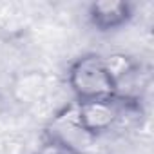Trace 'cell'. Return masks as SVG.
<instances>
[{
    "instance_id": "obj_4",
    "label": "cell",
    "mask_w": 154,
    "mask_h": 154,
    "mask_svg": "<svg viewBox=\"0 0 154 154\" xmlns=\"http://www.w3.org/2000/svg\"><path fill=\"white\" fill-rule=\"evenodd\" d=\"M36 154H80V150H76L74 147L54 140V138H47L36 150Z\"/></svg>"
},
{
    "instance_id": "obj_3",
    "label": "cell",
    "mask_w": 154,
    "mask_h": 154,
    "mask_svg": "<svg viewBox=\"0 0 154 154\" xmlns=\"http://www.w3.org/2000/svg\"><path fill=\"white\" fill-rule=\"evenodd\" d=\"M129 18V6L123 2H98L91 6V20L102 29L122 26Z\"/></svg>"
},
{
    "instance_id": "obj_1",
    "label": "cell",
    "mask_w": 154,
    "mask_h": 154,
    "mask_svg": "<svg viewBox=\"0 0 154 154\" xmlns=\"http://www.w3.org/2000/svg\"><path fill=\"white\" fill-rule=\"evenodd\" d=\"M69 85L80 102L114 98L116 87L109 76L103 58L87 54L78 58L69 71Z\"/></svg>"
},
{
    "instance_id": "obj_2",
    "label": "cell",
    "mask_w": 154,
    "mask_h": 154,
    "mask_svg": "<svg viewBox=\"0 0 154 154\" xmlns=\"http://www.w3.org/2000/svg\"><path fill=\"white\" fill-rule=\"evenodd\" d=\"M118 112H120L118 98L87 100V102H78L76 103L78 125L89 136L111 131L118 123Z\"/></svg>"
}]
</instances>
